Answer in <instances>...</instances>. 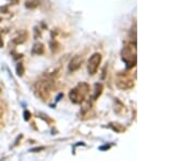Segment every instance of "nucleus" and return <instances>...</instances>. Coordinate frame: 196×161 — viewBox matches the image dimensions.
Segmentation results:
<instances>
[{"label":"nucleus","instance_id":"f257e3e1","mask_svg":"<svg viewBox=\"0 0 196 161\" xmlns=\"http://www.w3.org/2000/svg\"><path fill=\"white\" fill-rule=\"evenodd\" d=\"M122 58L127 63V68H132L136 63V42H130L123 48Z\"/></svg>","mask_w":196,"mask_h":161},{"label":"nucleus","instance_id":"f8f14e48","mask_svg":"<svg viewBox=\"0 0 196 161\" xmlns=\"http://www.w3.org/2000/svg\"><path fill=\"white\" fill-rule=\"evenodd\" d=\"M31 119V112H29L27 110L24 111V120L25 121H29V120Z\"/></svg>","mask_w":196,"mask_h":161},{"label":"nucleus","instance_id":"39448f33","mask_svg":"<svg viewBox=\"0 0 196 161\" xmlns=\"http://www.w3.org/2000/svg\"><path fill=\"white\" fill-rule=\"evenodd\" d=\"M82 63H83V58L81 56H74L69 62V66H68L69 71L70 72H75V71H78L82 66Z\"/></svg>","mask_w":196,"mask_h":161},{"label":"nucleus","instance_id":"9d476101","mask_svg":"<svg viewBox=\"0 0 196 161\" xmlns=\"http://www.w3.org/2000/svg\"><path fill=\"white\" fill-rule=\"evenodd\" d=\"M16 74L19 76H22L24 74V65L22 63H18V65H16Z\"/></svg>","mask_w":196,"mask_h":161},{"label":"nucleus","instance_id":"1a4fd4ad","mask_svg":"<svg viewBox=\"0 0 196 161\" xmlns=\"http://www.w3.org/2000/svg\"><path fill=\"white\" fill-rule=\"evenodd\" d=\"M116 125L117 126H114V123H110V127L112 128L114 131H116V132H118V133H120V132H123V131L125 130L124 127H123L121 124H119V123H116Z\"/></svg>","mask_w":196,"mask_h":161},{"label":"nucleus","instance_id":"ddd939ff","mask_svg":"<svg viewBox=\"0 0 196 161\" xmlns=\"http://www.w3.org/2000/svg\"><path fill=\"white\" fill-rule=\"evenodd\" d=\"M44 149H45V147H38V148H34V149H32L31 151L37 152V151H39V150H44Z\"/></svg>","mask_w":196,"mask_h":161},{"label":"nucleus","instance_id":"20e7f679","mask_svg":"<svg viewBox=\"0 0 196 161\" xmlns=\"http://www.w3.org/2000/svg\"><path fill=\"white\" fill-rule=\"evenodd\" d=\"M117 86H118V88L120 89H130L132 88V87L134 86V82L132 81L131 78H129V77H121L119 76L118 79H117Z\"/></svg>","mask_w":196,"mask_h":161},{"label":"nucleus","instance_id":"f03ea898","mask_svg":"<svg viewBox=\"0 0 196 161\" xmlns=\"http://www.w3.org/2000/svg\"><path fill=\"white\" fill-rule=\"evenodd\" d=\"M101 63V55L98 52H95L88 59V64H87V71L91 75H94L97 73L98 68Z\"/></svg>","mask_w":196,"mask_h":161},{"label":"nucleus","instance_id":"0eeeda50","mask_svg":"<svg viewBox=\"0 0 196 161\" xmlns=\"http://www.w3.org/2000/svg\"><path fill=\"white\" fill-rule=\"evenodd\" d=\"M33 55H42L44 52V45L42 42H36L33 47Z\"/></svg>","mask_w":196,"mask_h":161},{"label":"nucleus","instance_id":"6e6552de","mask_svg":"<svg viewBox=\"0 0 196 161\" xmlns=\"http://www.w3.org/2000/svg\"><path fill=\"white\" fill-rule=\"evenodd\" d=\"M25 40H26V33H23V34H20V36H16V38H13V39H12V44L20 45V44H23Z\"/></svg>","mask_w":196,"mask_h":161},{"label":"nucleus","instance_id":"7ed1b4c3","mask_svg":"<svg viewBox=\"0 0 196 161\" xmlns=\"http://www.w3.org/2000/svg\"><path fill=\"white\" fill-rule=\"evenodd\" d=\"M87 91H88V89H84V91H83L82 87H81V84H78V87L71 89V92H70L69 97L70 99H71V101L73 102V104H80V102H82L83 98H84L85 94L87 93Z\"/></svg>","mask_w":196,"mask_h":161},{"label":"nucleus","instance_id":"9b49d317","mask_svg":"<svg viewBox=\"0 0 196 161\" xmlns=\"http://www.w3.org/2000/svg\"><path fill=\"white\" fill-rule=\"evenodd\" d=\"M26 6L27 8H36L38 6V0H29V1H26Z\"/></svg>","mask_w":196,"mask_h":161},{"label":"nucleus","instance_id":"4468645a","mask_svg":"<svg viewBox=\"0 0 196 161\" xmlns=\"http://www.w3.org/2000/svg\"><path fill=\"white\" fill-rule=\"evenodd\" d=\"M3 47V40H2V38L0 37V48H2Z\"/></svg>","mask_w":196,"mask_h":161},{"label":"nucleus","instance_id":"423d86ee","mask_svg":"<svg viewBox=\"0 0 196 161\" xmlns=\"http://www.w3.org/2000/svg\"><path fill=\"white\" fill-rule=\"evenodd\" d=\"M104 91V86L103 84H100V83H98V84H95V92H94V96H93V99L96 100L99 96L101 95V93H103Z\"/></svg>","mask_w":196,"mask_h":161}]
</instances>
